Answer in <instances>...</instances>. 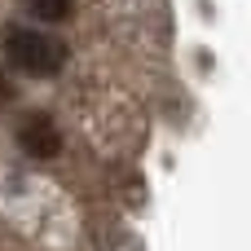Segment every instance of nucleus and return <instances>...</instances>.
Returning <instances> with one entry per match:
<instances>
[{"instance_id":"obj_2","label":"nucleus","mask_w":251,"mask_h":251,"mask_svg":"<svg viewBox=\"0 0 251 251\" xmlns=\"http://www.w3.org/2000/svg\"><path fill=\"white\" fill-rule=\"evenodd\" d=\"M18 146H22L31 159H53V154L62 150V132H57L53 115H44V110H31V115L18 124Z\"/></svg>"},{"instance_id":"obj_1","label":"nucleus","mask_w":251,"mask_h":251,"mask_svg":"<svg viewBox=\"0 0 251 251\" xmlns=\"http://www.w3.org/2000/svg\"><path fill=\"white\" fill-rule=\"evenodd\" d=\"M0 44H4V57L22 75H40L44 79V75H57L66 66V44L57 35L35 31V26H4Z\"/></svg>"},{"instance_id":"obj_3","label":"nucleus","mask_w":251,"mask_h":251,"mask_svg":"<svg viewBox=\"0 0 251 251\" xmlns=\"http://www.w3.org/2000/svg\"><path fill=\"white\" fill-rule=\"evenodd\" d=\"M18 4H22V13H31L40 22H62L75 9V0H18Z\"/></svg>"}]
</instances>
